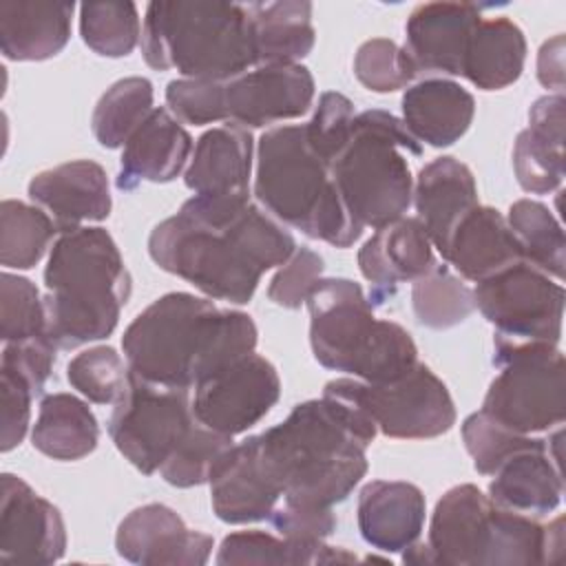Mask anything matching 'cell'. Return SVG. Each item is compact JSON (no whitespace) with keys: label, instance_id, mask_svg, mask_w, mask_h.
<instances>
[{"label":"cell","instance_id":"1","mask_svg":"<svg viewBox=\"0 0 566 566\" xmlns=\"http://www.w3.org/2000/svg\"><path fill=\"white\" fill-rule=\"evenodd\" d=\"M294 250L290 230L250 195H195L148 237V254L164 272L232 305L250 303L261 276Z\"/></svg>","mask_w":566,"mask_h":566},{"label":"cell","instance_id":"2","mask_svg":"<svg viewBox=\"0 0 566 566\" xmlns=\"http://www.w3.org/2000/svg\"><path fill=\"white\" fill-rule=\"evenodd\" d=\"M374 420L356 405L323 394L298 402L290 416L256 433V451L283 502L332 509L367 473Z\"/></svg>","mask_w":566,"mask_h":566},{"label":"cell","instance_id":"3","mask_svg":"<svg viewBox=\"0 0 566 566\" xmlns=\"http://www.w3.org/2000/svg\"><path fill=\"white\" fill-rule=\"evenodd\" d=\"M250 314L219 307L190 292H168L124 329L128 369L150 382L192 389L206 376L254 352Z\"/></svg>","mask_w":566,"mask_h":566},{"label":"cell","instance_id":"4","mask_svg":"<svg viewBox=\"0 0 566 566\" xmlns=\"http://www.w3.org/2000/svg\"><path fill=\"white\" fill-rule=\"evenodd\" d=\"M46 334L57 349L111 336L130 298V272L99 226L62 232L44 268Z\"/></svg>","mask_w":566,"mask_h":566},{"label":"cell","instance_id":"5","mask_svg":"<svg viewBox=\"0 0 566 566\" xmlns=\"http://www.w3.org/2000/svg\"><path fill=\"white\" fill-rule=\"evenodd\" d=\"M427 544L442 566L551 564L564 553V517L542 524L495 504L475 484H458L436 502Z\"/></svg>","mask_w":566,"mask_h":566},{"label":"cell","instance_id":"6","mask_svg":"<svg viewBox=\"0 0 566 566\" xmlns=\"http://www.w3.org/2000/svg\"><path fill=\"white\" fill-rule=\"evenodd\" d=\"M254 197L276 221L334 248H349L363 226L349 214L332 168L307 144L303 124L276 126L256 146Z\"/></svg>","mask_w":566,"mask_h":566},{"label":"cell","instance_id":"7","mask_svg":"<svg viewBox=\"0 0 566 566\" xmlns=\"http://www.w3.org/2000/svg\"><path fill=\"white\" fill-rule=\"evenodd\" d=\"M139 42L150 69L190 80L230 82L256 66L248 4L239 2H150Z\"/></svg>","mask_w":566,"mask_h":566},{"label":"cell","instance_id":"8","mask_svg":"<svg viewBox=\"0 0 566 566\" xmlns=\"http://www.w3.org/2000/svg\"><path fill=\"white\" fill-rule=\"evenodd\" d=\"M305 305L312 354L325 369L363 382H389L418 363L411 334L394 321L378 318L360 283L345 276L321 279Z\"/></svg>","mask_w":566,"mask_h":566},{"label":"cell","instance_id":"9","mask_svg":"<svg viewBox=\"0 0 566 566\" xmlns=\"http://www.w3.org/2000/svg\"><path fill=\"white\" fill-rule=\"evenodd\" d=\"M407 155H422V146L400 117L380 108L356 113L349 139L329 168L363 228L378 230L409 210L413 177Z\"/></svg>","mask_w":566,"mask_h":566},{"label":"cell","instance_id":"10","mask_svg":"<svg viewBox=\"0 0 566 566\" xmlns=\"http://www.w3.org/2000/svg\"><path fill=\"white\" fill-rule=\"evenodd\" d=\"M491 380L482 411L506 429L533 436L559 427L566 418V365L553 343H513L493 336Z\"/></svg>","mask_w":566,"mask_h":566},{"label":"cell","instance_id":"11","mask_svg":"<svg viewBox=\"0 0 566 566\" xmlns=\"http://www.w3.org/2000/svg\"><path fill=\"white\" fill-rule=\"evenodd\" d=\"M323 394L356 405L374 420L382 436L394 440L438 438L458 418L447 385L420 360L389 382L334 378L325 385Z\"/></svg>","mask_w":566,"mask_h":566},{"label":"cell","instance_id":"12","mask_svg":"<svg viewBox=\"0 0 566 566\" xmlns=\"http://www.w3.org/2000/svg\"><path fill=\"white\" fill-rule=\"evenodd\" d=\"M195 422L190 389L150 382L130 371L128 387L108 418V436L139 473L153 475Z\"/></svg>","mask_w":566,"mask_h":566},{"label":"cell","instance_id":"13","mask_svg":"<svg viewBox=\"0 0 566 566\" xmlns=\"http://www.w3.org/2000/svg\"><path fill=\"white\" fill-rule=\"evenodd\" d=\"M473 303L495 325L493 336L497 338L559 345L566 303L564 285L524 259L478 281Z\"/></svg>","mask_w":566,"mask_h":566},{"label":"cell","instance_id":"14","mask_svg":"<svg viewBox=\"0 0 566 566\" xmlns=\"http://www.w3.org/2000/svg\"><path fill=\"white\" fill-rule=\"evenodd\" d=\"M192 389L195 418L208 429L234 438L259 424L279 402L281 378L265 356L250 352Z\"/></svg>","mask_w":566,"mask_h":566},{"label":"cell","instance_id":"15","mask_svg":"<svg viewBox=\"0 0 566 566\" xmlns=\"http://www.w3.org/2000/svg\"><path fill=\"white\" fill-rule=\"evenodd\" d=\"M66 526L60 509L20 475L0 478V564L49 566L64 557Z\"/></svg>","mask_w":566,"mask_h":566},{"label":"cell","instance_id":"16","mask_svg":"<svg viewBox=\"0 0 566 566\" xmlns=\"http://www.w3.org/2000/svg\"><path fill=\"white\" fill-rule=\"evenodd\" d=\"M316 84L307 66L263 64L226 82V117L243 128H261L305 115Z\"/></svg>","mask_w":566,"mask_h":566},{"label":"cell","instance_id":"17","mask_svg":"<svg viewBox=\"0 0 566 566\" xmlns=\"http://www.w3.org/2000/svg\"><path fill=\"white\" fill-rule=\"evenodd\" d=\"M117 555L142 566H203L214 548L208 533L188 528L166 504L150 502L133 509L115 533Z\"/></svg>","mask_w":566,"mask_h":566},{"label":"cell","instance_id":"18","mask_svg":"<svg viewBox=\"0 0 566 566\" xmlns=\"http://www.w3.org/2000/svg\"><path fill=\"white\" fill-rule=\"evenodd\" d=\"M482 20L473 2H424L405 24V53L416 73L460 75L469 40Z\"/></svg>","mask_w":566,"mask_h":566},{"label":"cell","instance_id":"19","mask_svg":"<svg viewBox=\"0 0 566 566\" xmlns=\"http://www.w3.org/2000/svg\"><path fill=\"white\" fill-rule=\"evenodd\" d=\"M29 199L40 206L60 232H71L111 214L113 199L106 170L93 159H73L31 177Z\"/></svg>","mask_w":566,"mask_h":566},{"label":"cell","instance_id":"20","mask_svg":"<svg viewBox=\"0 0 566 566\" xmlns=\"http://www.w3.org/2000/svg\"><path fill=\"white\" fill-rule=\"evenodd\" d=\"M562 429L553 438H535L531 444L511 453L489 482V497L511 511L542 517L555 511L564 495L559 469Z\"/></svg>","mask_w":566,"mask_h":566},{"label":"cell","instance_id":"21","mask_svg":"<svg viewBox=\"0 0 566 566\" xmlns=\"http://www.w3.org/2000/svg\"><path fill=\"white\" fill-rule=\"evenodd\" d=\"M436 263L433 243L416 217L378 228L358 250V270L374 285L371 305L391 296L400 283H413Z\"/></svg>","mask_w":566,"mask_h":566},{"label":"cell","instance_id":"22","mask_svg":"<svg viewBox=\"0 0 566 566\" xmlns=\"http://www.w3.org/2000/svg\"><path fill=\"white\" fill-rule=\"evenodd\" d=\"M208 484L212 511L226 524L270 520L283 497L261 464L254 436L232 444L212 471Z\"/></svg>","mask_w":566,"mask_h":566},{"label":"cell","instance_id":"23","mask_svg":"<svg viewBox=\"0 0 566 566\" xmlns=\"http://www.w3.org/2000/svg\"><path fill=\"white\" fill-rule=\"evenodd\" d=\"M192 148V137L181 122L166 106H155L124 144L115 186L135 190L142 181L168 184L190 161Z\"/></svg>","mask_w":566,"mask_h":566},{"label":"cell","instance_id":"24","mask_svg":"<svg viewBox=\"0 0 566 566\" xmlns=\"http://www.w3.org/2000/svg\"><path fill=\"white\" fill-rule=\"evenodd\" d=\"M424 515V493L411 482L371 480L358 493V531L376 551L402 553L418 542Z\"/></svg>","mask_w":566,"mask_h":566},{"label":"cell","instance_id":"25","mask_svg":"<svg viewBox=\"0 0 566 566\" xmlns=\"http://www.w3.org/2000/svg\"><path fill=\"white\" fill-rule=\"evenodd\" d=\"M252 133L239 124H223L206 130L192 148L184 184L201 197L250 195Z\"/></svg>","mask_w":566,"mask_h":566},{"label":"cell","instance_id":"26","mask_svg":"<svg viewBox=\"0 0 566 566\" xmlns=\"http://www.w3.org/2000/svg\"><path fill=\"white\" fill-rule=\"evenodd\" d=\"M440 256L460 274V279L473 283L524 259L506 217L500 210L480 203L455 223Z\"/></svg>","mask_w":566,"mask_h":566},{"label":"cell","instance_id":"27","mask_svg":"<svg viewBox=\"0 0 566 566\" xmlns=\"http://www.w3.org/2000/svg\"><path fill=\"white\" fill-rule=\"evenodd\" d=\"M411 201L418 212L416 219L442 254L455 223L478 206V184L467 164L442 155L420 168Z\"/></svg>","mask_w":566,"mask_h":566},{"label":"cell","instance_id":"28","mask_svg":"<svg viewBox=\"0 0 566 566\" xmlns=\"http://www.w3.org/2000/svg\"><path fill=\"white\" fill-rule=\"evenodd\" d=\"M402 124L422 144L447 148L460 142L475 115L473 95L447 77H424L402 93Z\"/></svg>","mask_w":566,"mask_h":566},{"label":"cell","instance_id":"29","mask_svg":"<svg viewBox=\"0 0 566 566\" xmlns=\"http://www.w3.org/2000/svg\"><path fill=\"white\" fill-rule=\"evenodd\" d=\"M73 2L4 0L0 2V51L13 62L55 57L71 40Z\"/></svg>","mask_w":566,"mask_h":566},{"label":"cell","instance_id":"30","mask_svg":"<svg viewBox=\"0 0 566 566\" xmlns=\"http://www.w3.org/2000/svg\"><path fill=\"white\" fill-rule=\"evenodd\" d=\"M256 66L298 64L316 42L312 2L279 0L248 4Z\"/></svg>","mask_w":566,"mask_h":566},{"label":"cell","instance_id":"31","mask_svg":"<svg viewBox=\"0 0 566 566\" xmlns=\"http://www.w3.org/2000/svg\"><path fill=\"white\" fill-rule=\"evenodd\" d=\"M526 62V38L506 15L482 18L469 40L462 77L482 91H500L520 80Z\"/></svg>","mask_w":566,"mask_h":566},{"label":"cell","instance_id":"32","mask_svg":"<svg viewBox=\"0 0 566 566\" xmlns=\"http://www.w3.org/2000/svg\"><path fill=\"white\" fill-rule=\"evenodd\" d=\"M97 442V418L82 398L55 391L40 400L38 418L31 429V444L42 455L60 462H75L93 453Z\"/></svg>","mask_w":566,"mask_h":566},{"label":"cell","instance_id":"33","mask_svg":"<svg viewBox=\"0 0 566 566\" xmlns=\"http://www.w3.org/2000/svg\"><path fill=\"white\" fill-rule=\"evenodd\" d=\"M219 566L230 564H290V566H314V564H352L358 557L345 548L327 546L325 539L298 542L268 531H237L223 537L214 557Z\"/></svg>","mask_w":566,"mask_h":566},{"label":"cell","instance_id":"34","mask_svg":"<svg viewBox=\"0 0 566 566\" xmlns=\"http://www.w3.org/2000/svg\"><path fill=\"white\" fill-rule=\"evenodd\" d=\"M153 102L155 91L148 77L130 75L111 84L91 115V128L97 144L104 148L124 146L137 126L153 113Z\"/></svg>","mask_w":566,"mask_h":566},{"label":"cell","instance_id":"35","mask_svg":"<svg viewBox=\"0 0 566 566\" xmlns=\"http://www.w3.org/2000/svg\"><path fill=\"white\" fill-rule=\"evenodd\" d=\"M55 221L35 203L4 199L0 203V263L7 270H31L57 234Z\"/></svg>","mask_w":566,"mask_h":566},{"label":"cell","instance_id":"36","mask_svg":"<svg viewBox=\"0 0 566 566\" xmlns=\"http://www.w3.org/2000/svg\"><path fill=\"white\" fill-rule=\"evenodd\" d=\"M506 223L522 248L524 261L539 268L555 281H562L566 265V241L564 230L551 208L535 199H517L509 208Z\"/></svg>","mask_w":566,"mask_h":566},{"label":"cell","instance_id":"37","mask_svg":"<svg viewBox=\"0 0 566 566\" xmlns=\"http://www.w3.org/2000/svg\"><path fill=\"white\" fill-rule=\"evenodd\" d=\"M411 307L420 325L449 329L464 323L475 310L473 290L449 265L436 263L411 283Z\"/></svg>","mask_w":566,"mask_h":566},{"label":"cell","instance_id":"38","mask_svg":"<svg viewBox=\"0 0 566 566\" xmlns=\"http://www.w3.org/2000/svg\"><path fill=\"white\" fill-rule=\"evenodd\" d=\"M80 35L102 57H126L142 40L135 2L80 4Z\"/></svg>","mask_w":566,"mask_h":566},{"label":"cell","instance_id":"39","mask_svg":"<svg viewBox=\"0 0 566 566\" xmlns=\"http://www.w3.org/2000/svg\"><path fill=\"white\" fill-rule=\"evenodd\" d=\"M232 444V436L212 431L197 420L172 455L161 464L159 475L177 489L206 484Z\"/></svg>","mask_w":566,"mask_h":566},{"label":"cell","instance_id":"40","mask_svg":"<svg viewBox=\"0 0 566 566\" xmlns=\"http://www.w3.org/2000/svg\"><path fill=\"white\" fill-rule=\"evenodd\" d=\"M130 369L111 345H95L71 358L66 380L95 405H115L128 387Z\"/></svg>","mask_w":566,"mask_h":566},{"label":"cell","instance_id":"41","mask_svg":"<svg viewBox=\"0 0 566 566\" xmlns=\"http://www.w3.org/2000/svg\"><path fill=\"white\" fill-rule=\"evenodd\" d=\"M38 336H49L44 296L33 281L4 270L0 276V338L15 343Z\"/></svg>","mask_w":566,"mask_h":566},{"label":"cell","instance_id":"42","mask_svg":"<svg viewBox=\"0 0 566 566\" xmlns=\"http://www.w3.org/2000/svg\"><path fill=\"white\" fill-rule=\"evenodd\" d=\"M354 75L367 91L394 93L409 86L418 73L402 46L389 38H371L354 55Z\"/></svg>","mask_w":566,"mask_h":566},{"label":"cell","instance_id":"43","mask_svg":"<svg viewBox=\"0 0 566 566\" xmlns=\"http://www.w3.org/2000/svg\"><path fill=\"white\" fill-rule=\"evenodd\" d=\"M513 172L522 190L531 195H548L564 181V148L553 146L524 128L513 144Z\"/></svg>","mask_w":566,"mask_h":566},{"label":"cell","instance_id":"44","mask_svg":"<svg viewBox=\"0 0 566 566\" xmlns=\"http://www.w3.org/2000/svg\"><path fill=\"white\" fill-rule=\"evenodd\" d=\"M464 449L473 460V467L482 475H493V471L517 449L531 444L533 436H522L504 424L495 422L489 413L473 411L462 422Z\"/></svg>","mask_w":566,"mask_h":566},{"label":"cell","instance_id":"45","mask_svg":"<svg viewBox=\"0 0 566 566\" xmlns=\"http://www.w3.org/2000/svg\"><path fill=\"white\" fill-rule=\"evenodd\" d=\"M354 117H356L354 102L347 95L338 91L321 93L312 119L303 124L310 148L323 161L332 164L334 157L343 150V146L349 139Z\"/></svg>","mask_w":566,"mask_h":566},{"label":"cell","instance_id":"46","mask_svg":"<svg viewBox=\"0 0 566 566\" xmlns=\"http://www.w3.org/2000/svg\"><path fill=\"white\" fill-rule=\"evenodd\" d=\"M166 108L190 126L228 122L226 117V82L177 77L166 86Z\"/></svg>","mask_w":566,"mask_h":566},{"label":"cell","instance_id":"47","mask_svg":"<svg viewBox=\"0 0 566 566\" xmlns=\"http://www.w3.org/2000/svg\"><path fill=\"white\" fill-rule=\"evenodd\" d=\"M325 263L312 248H296L292 256L276 270L268 285V298L285 310H298L305 305L314 285L323 279Z\"/></svg>","mask_w":566,"mask_h":566},{"label":"cell","instance_id":"48","mask_svg":"<svg viewBox=\"0 0 566 566\" xmlns=\"http://www.w3.org/2000/svg\"><path fill=\"white\" fill-rule=\"evenodd\" d=\"M55 352L57 345L49 336L4 343L0 369L18 374L35 389V394H40L53 371Z\"/></svg>","mask_w":566,"mask_h":566},{"label":"cell","instance_id":"49","mask_svg":"<svg viewBox=\"0 0 566 566\" xmlns=\"http://www.w3.org/2000/svg\"><path fill=\"white\" fill-rule=\"evenodd\" d=\"M0 389H2V433L0 449L2 453L15 449L31 424V402L35 389L13 371L0 369Z\"/></svg>","mask_w":566,"mask_h":566},{"label":"cell","instance_id":"50","mask_svg":"<svg viewBox=\"0 0 566 566\" xmlns=\"http://www.w3.org/2000/svg\"><path fill=\"white\" fill-rule=\"evenodd\" d=\"M270 524L279 535L298 542H318L329 537L336 531V515L332 509L279 502L270 515Z\"/></svg>","mask_w":566,"mask_h":566},{"label":"cell","instance_id":"51","mask_svg":"<svg viewBox=\"0 0 566 566\" xmlns=\"http://www.w3.org/2000/svg\"><path fill=\"white\" fill-rule=\"evenodd\" d=\"M564 106L562 93H548L537 97L528 108V130L546 139L553 146L564 148Z\"/></svg>","mask_w":566,"mask_h":566},{"label":"cell","instance_id":"52","mask_svg":"<svg viewBox=\"0 0 566 566\" xmlns=\"http://www.w3.org/2000/svg\"><path fill=\"white\" fill-rule=\"evenodd\" d=\"M537 80L544 88L564 95V33L548 38L539 46Z\"/></svg>","mask_w":566,"mask_h":566}]
</instances>
